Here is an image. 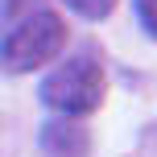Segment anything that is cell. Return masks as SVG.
Segmentation results:
<instances>
[{
  "instance_id": "277c9868",
  "label": "cell",
  "mask_w": 157,
  "mask_h": 157,
  "mask_svg": "<svg viewBox=\"0 0 157 157\" xmlns=\"http://www.w3.org/2000/svg\"><path fill=\"white\" fill-rule=\"evenodd\" d=\"M66 8L78 13L83 21H103V17L116 8V0H66Z\"/></svg>"
},
{
  "instance_id": "6da1fadb",
  "label": "cell",
  "mask_w": 157,
  "mask_h": 157,
  "mask_svg": "<svg viewBox=\"0 0 157 157\" xmlns=\"http://www.w3.org/2000/svg\"><path fill=\"white\" fill-rule=\"evenodd\" d=\"M66 46V25L58 13H29L25 21H17L0 41V66L8 75H25L46 66L50 58H58Z\"/></svg>"
},
{
  "instance_id": "5b68a950",
  "label": "cell",
  "mask_w": 157,
  "mask_h": 157,
  "mask_svg": "<svg viewBox=\"0 0 157 157\" xmlns=\"http://www.w3.org/2000/svg\"><path fill=\"white\" fill-rule=\"evenodd\" d=\"M132 8H136V21L145 25V33L157 37V0H132Z\"/></svg>"
},
{
  "instance_id": "3957f363",
  "label": "cell",
  "mask_w": 157,
  "mask_h": 157,
  "mask_svg": "<svg viewBox=\"0 0 157 157\" xmlns=\"http://www.w3.org/2000/svg\"><path fill=\"white\" fill-rule=\"evenodd\" d=\"M41 145L54 157H87L91 153V136H87L83 124H75V116L50 120V124L41 128Z\"/></svg>"
},
{
  "instance_id": "7a4b0ae2",
  "label": "cell",
  "mask_w": 157,
  "mask_h": 157,
  "mask_svg": "<svg viewBox=\"0 0 157 157\" xmlns=\"http://www.w3.org/2000/svg\"><path fill=\"white\" fill-rule=\"evenodd\" d=\"M41 103L54 108L58 116H87L103 103V71L95 58L78 54V58H66L58 71H50L41 78Z\"/></svg>"
}]
</instances>
